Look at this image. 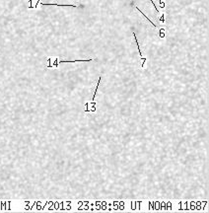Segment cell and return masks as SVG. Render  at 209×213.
I'll use <instances>...</instances> for the list:
<instances>
[]
</instances>
